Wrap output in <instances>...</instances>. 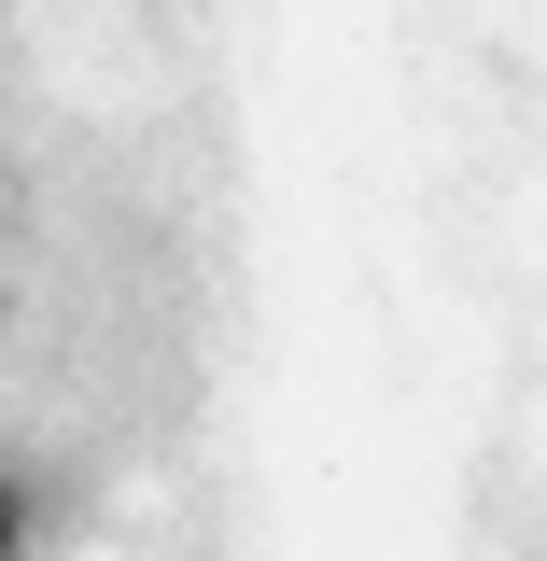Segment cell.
Listing matches in <instances>:
<instances>
[{
	"label": "cell",
	"mask_w": 547,
	"mask_h": 561,
	"mask_svg": "<svg viewBox=\"0 0 547 561\" xmlns=\"http://www.w3.org/2000/svg\"><path fill=\"white\" fill-rule=\"evenodd\" d=\"M14 534H29V505H14V491H0V561H14Z\"/></svg>",
	"instance_id": "cell-1"
}]
</instances>
